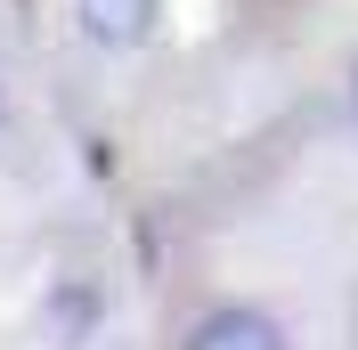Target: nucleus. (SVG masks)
I'll return each mask as SVG.
<instances>
[{
	"label": "nucleus",
	"instance_id": "1",
	"mask_svg": "<svg viewBox=\"0 0 358 350\" xmlns=\"http://www.w3.org/2000/svg\"><path fill=\"white\" fill-rule=\"evenodd\" d=\"M187 350H285V326H277L268 309H212V318L187 334Z\"/></svg>",
	"mask_w": 358,
	"mask_h": 350
},
{
	"label": "nucleus",
	"instance_id": "2",
	"mask_svg": "<svg viewBox=\"0 0 358 350\" xmlns=\"http://www.w3.org/2000/svg\"><path fill=\"white\" fill-rule=\"evenodd\" d=\"M82 8V33L98 49H138L155 33V0H73Z\"/></svg>",
	"mask_w": 358,
	"mask_h": 350
}]
</instances>
